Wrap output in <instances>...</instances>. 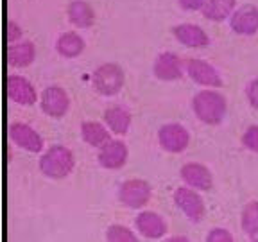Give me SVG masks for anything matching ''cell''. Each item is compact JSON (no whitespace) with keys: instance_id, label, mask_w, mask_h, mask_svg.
<instances>
[{"instance_id":"1","label":"cell","mask_w":258,"mask_h":242,"mask_svg":"<svg viewBox=\"0 0 258 242\" xmlns=\"http://www.w3.org/2000/svg\"><path fill=\"white\" fill-rule=\"evenodd\" d=\"M192 111L203 124L219 126L228 113V99L215 88L199 90L192 99Z\"/></svg>"},{"instance_id":"2","label":"cell","mask_w":258,"mask_h":242,"mask_svg":"<svg viewBox=\"0 0 258 242\" xmlns=\"http://www.w3.org/2000/svg\"><path fill=\"white\" fill-rule=\"evenodd\" d=\"M40 172L50 179H64L76 167V154L67 145H50L38 161Z\"/></svg>"},{"instance_id":"3","label":"cell","mask_w":258,"mask_h":242,"mask_svg":"<svg viewBox=\"0 0 258 242\" xmlns=\"http://www.w3.org/2000/svg\"><path fill=\"white\" fill-rule=\"evenodd\" d=\"M125 85V72L118 63H102L92 74V88L102 97H115Z\"/></svg>"},{"instance_id":"4","label":"cell","mask_w":258,"mask_h":242,"mask_svg":"<svg viewBox=\"0 0 258 242\" xmlns=\"http://www.w3.org/2000/svg\"><path fill=\"white\" fill-rule=\"evenodd\" d=\"M117 198L124 208L142 210L153 199V187H151L149 182H145L142 177H131L118 187Z\"/></svg>"},{"instance_id":"5","label":"cell","mask_w":258,"mask_h":242,"mask_svg":"<svg viewBox=\"0 0 258 242\" xmlns=\"http://www.w3.org/2000/svg\"><path fill=\"white\" fill-rule=\"evenodd\" d=\"M172 201L177 208L181 210L183 215L188 219L190 222L198 224L205 219L206 215V206H205V199L201 198L199 190L190 189V187L183 185L177 187L172 194Z\"/></svg>"},{"instance_id":"6","label":"cell","mask_w":258,"mask_h":242,"mask_svg":"<svg viewBox=\"0 0 258 242\" xmlns=\"http://www.w3.org/2000/svg\"><path fill=\"white\" fill-rule=\"evenodd\" d=\"M158 145L170 154L185 153L190 145L188 129L179 122H167L158 129Z\"/></svg>"},{"instance_id":"7","label":"cell","mask_w":258,"mask_h":242,"mask_svg":"<svg viewBox=\"0 0 258 242\" xmlns=\"http://www.w3.org/2000/svg\"><path fill=\"white\" fill-rule=\"evenodd\" d=\"M185 74L196 85L203 86V88H221L224 85L219 70L212 63L201 59V57H186Z\"/></svg>"},{"instance_id":"8","label":"cell","mask_w":258,"mask_h":242,"mask_svg":"<svg viewBox=\"0 0 258 242\" xmlns=\"http://www.w3.org/2000/svg\"><path fill=\"white\" fill-rule=\"evenodd\" d=\"M70 95L67 93V90L59 85H50L41 92L40 95V108L41 111L50 118H63L67 113L70 111Z\"/></svg>"},{"instance_id":"9","label":"cell","mask_w":258,"mask_h":242,"mask_svg":"<svg viewBox=\"0 0 258 242\" xmlns=\"http://www.w3.org/2000/svg\"><path fill=\"white\" fill-rule=\"evenodd\" d=\"M153 74L158 81L163 83H174L185 77V59L177 56L176 52H160L153 63Z\"/></svg>"},{"instance_id":"10","label":"cell","mask_w":258,"mask_h":242,"mask_svg":"<svg viewBox=\"0 0 258 242\" xmlns=\"http://www.w3.org/2000/svg\"><path fill=\"white\" fill-rule=\"evenodd\" d=\"M129 160V147L120 138H111L102 147H99L97 161L106 170H120Z\"/></svg>"},{"instance_id":"11","label":"cell","mask_w":258,"mask_h":242,"mask_svg":"<svg viewBox=\"0 0 258 242\" xmlns=\"http://www.w3.org/2000/svg\"><path fill=\"white\" fill-rule=\"evenodd\" d=\"M179 177L186 187L199 190V192H208L214 189V174L205 163H199V161L183 163L179 169Z\"/></svg>"},{"instance_id":"12","label":"cell","mask_w":258,"mask_h":242,"mask_svg":"<svg viewBox=\"0 0 258 242\" xmlns=\"http://www.w3.org/2000/svg\"><path fill=\"white\" fill-rule=\"evenodd\" d=\"M8 133L11 142H15V145H18L20 149L27 151V153L40 154L43 151V137L34 128L25 124V122H13V124H9Z\"/></svg>"},{"instance_id":"13","label":"cell","mask_w":258,"mask_h":242,"mask_svg":"<svg viewBox=\"0 0 258 242\" xmlns=\"http://www.w3.org/2000/svg\"><path fill=\"white\" fill-rule=\"evenodd\" d=\"M6 93L9 101L20 106H32L38 102V92L31 81L18 74H9L6 79Z\"/></svg>"},{"instance_id":"14","label":"cell","mask_w":258,"mask_h":242,"mask_svg":"<svg viewBox=\"0 0 258 242\" xmlns=\"http://www.w3.org/2000/svg\"><path fill=\"white\" fill-rule=\"evenodd\" d=\"M135 228L144 238L149 240H160L167 235L169 231V224H167L165 217L153 210H144L135 217Z\"/></svg>"},{"instance_id":"15","label":"cell","mask_w":258,"mask_h":242,"mask_svg":"<svg viewBox=\"0 0 258 242\" xmlns=\"http://www.w3.org/2000/svg\"><path fill=\"white\" fill-rule=\"evenodd\" d=\"M230 29L238 36H254L258 32V6L244 4L230 16Z\"/></svg>"},{"instance_id":"16","label":"cell","mask_w":258,"mask_h":242,"mask_svg":"<svg viewBox=\"0 0 258 242\" xmlns=\"http://www.w3.org/2000/svg\"><path fill=\"white\" fill-rule=\"evenodd\" d=\"M172 36L177 43L188 48H208L212 40L208 32L198 24H177L172 27Z\"/></svg>"},{"instance_id":"17","label":"cell","mask_w":258,"mask_h":242,"mask_svg":"<svg viewBox=\"0 0 258 242\" xmlns=\"http://www.w3.org/2000/svg\"><path fill=\"white\" fill-rule=\"evenodd\" d=\"M102 120H104V124L108 126V129L113 135L124 137V135L129 133L133 115H131V111H129V108L125 104H113L104 109Z\"/></svg>"},{"instance_id":"18","label":"cell","mask_w":258,"mask_h":242,"mask_svg":"<svg viewBox=\"0 0 258 242\" xmlns=\"http://www.w3.org/2000/svg\"><path fill=\"white\" fill-rule=\"evenodd\" d=\"M67 18L77 29H90L93 27L97 20L95 9L86 0H72L67 6Z\"/></svg>"},{"instance_id":"19","label":"cell","mask_w":258,"mask_h":242,"mask_svg":"<svg viewBox=\"0 0 258 242\" xmlns=\"http://www.w3.org/2000/svg\"><path fill=\"white\" fill-rule=\"evenodd\" d=\"M86 50V41L76 31H67L56 40V52L64 59H76Z\"/></svg>"},{"instance_id":"20","label":"cell","mask_w":258,"mask_h":242,"mask_svg":"<svg viewBox=\"0 0 258 242\" xmlns=\"http://www.w3.org/2000/svg\"><path fill=\"white\" fill-rule=\"evenodd\" d=\"M36 59V47L29 40L8 47V63L13 69H27Z\"/></svg>"},{"instance_id":"21","label":"cell","mask_w":258,"mask_h":242,"mask_svg":"<svg viewBox=\"0 0 258 242\" xmlns=\"http://www.w3.org/2000/svg\"><path fill=\"white\" fill-rule=\"evenodd\" d=\"M81 138H83L85 144L99 149V147H102L108 140H111V131H109L104 122L85 120L81 124Z\"/></svg>"},{"instance_id":"22","label":"cell","mask_w":258,"mask_h":242,"mask_svg":"<svg viewBox=\"0 0 258 242\" xmlns=\"http://www.w3.org/2000/svg\"><path fill=\"white\" fill-rule=\"evenodd\" d=\"M235 9H237V0H206L201 9V15L206 20L221 24L233 15Z\"/></svg>"},{"instance_id":"23","label":"cell","mask_w":258,"mask_h":242,"mask_svg":"<svg viewBox=\"0 0 258 242\" xmlns=\"http://www.w3.org/2000/svg\"><path fill=\"white\" fill-rule=\"evenodd\" d=\"M240 226H242V231H244L251 240H256L258 238V201H249L242 208Z\"/></svg>"},{"instance_id":"24","label":"cell","mask_w":258,"mask_h":242,"mask_svg":"<svg viewBox=\"0 0 258 242\" xmlns=\"http://www.w3.org/2000/svg\"><path fill=\"white\" fill-rule=\"evenodd\" d=\"M106 240L109 242H135L138 240L137 233L124 224H111L106 230Z\"/></svg>"},{"instance_id":"25","label":"cell","mask_w":258,"mask_h":242,"mask_svg":"<svg viewBox=\"0 0 258 242\" xmlns=\"http://www.w3.org/2000/svg\"><path fill=\"white\" fill-rule=\"evenodd\" d=\"M242 145L251 153H258V124H253L242 135Z\"/></svg>"},{"instance_id":"26","label":"cell","mask_w":258,"mask_h":242,"mask_svg":"<svg viewBox=\"0 0 258 242\" xmlns=\"http://www.w3.org/2000/svg\"><path fill=\"white\" fill-rule=\"evenodd\" d=\"M244 93H246V99L251 104V108L258 109V77H254V79H251L247 83L246 88H244Z\"/></svg>"},{"instance_id":"27","label":"cell","mask_w":258,"mask_h":242,"mask_svg":"<svg viewBox=\"0 0 258 242\" xmlns=\"http://www.w3.org/2000/svg\"><path fill=\"white\" fill-rule=\"evenodd\" d=\"M206 240L208 242H231L233 240V235L226 228H212L206 235Z\"/></svg>"},{"instance_id":"28","label":"cell","mask_w":258,"mask_h":242,"mask_svg":"<svg viewBox=\"0 0 258 242\" xmlns=\"http://www.w3.org/2000/svg\"><path fill=\"white\" fill-rule=\"evenodd\" d=\"M22 36H24V31H22V27L16 22L9 20L8 22V32H6V40H8L9 45H15L18 43V41L22 40Z\"/></svg>"},{"instance_id":"29","label":"cell","mask_w":258,"mask_h":242,"mask_svg":"<svg viewBox=\"0 0 258 242\" xmlns=\"http://www.w3.org/2000/svg\"><path fill=\"white\" fill-rule=\"evenodd\" d=\"M206 0H177V4L183 11H188V13H196V11H201L203 6H205Z\"/></svg>"},{"instance_id":"30","label":"cell","mask_w":258,"mask_h":242,"mask_svg":"<svg viewBox=\"0 0 258 242\" xmlns=\"http://www.w3.org/2000/svg\"><path fill=\"white\" fill-rule=\"evenodd\" d=\"M167 240L172 242V240H183V242H188V237L186 235H170V237H167Z\"/></svg>"}]
</instances>
